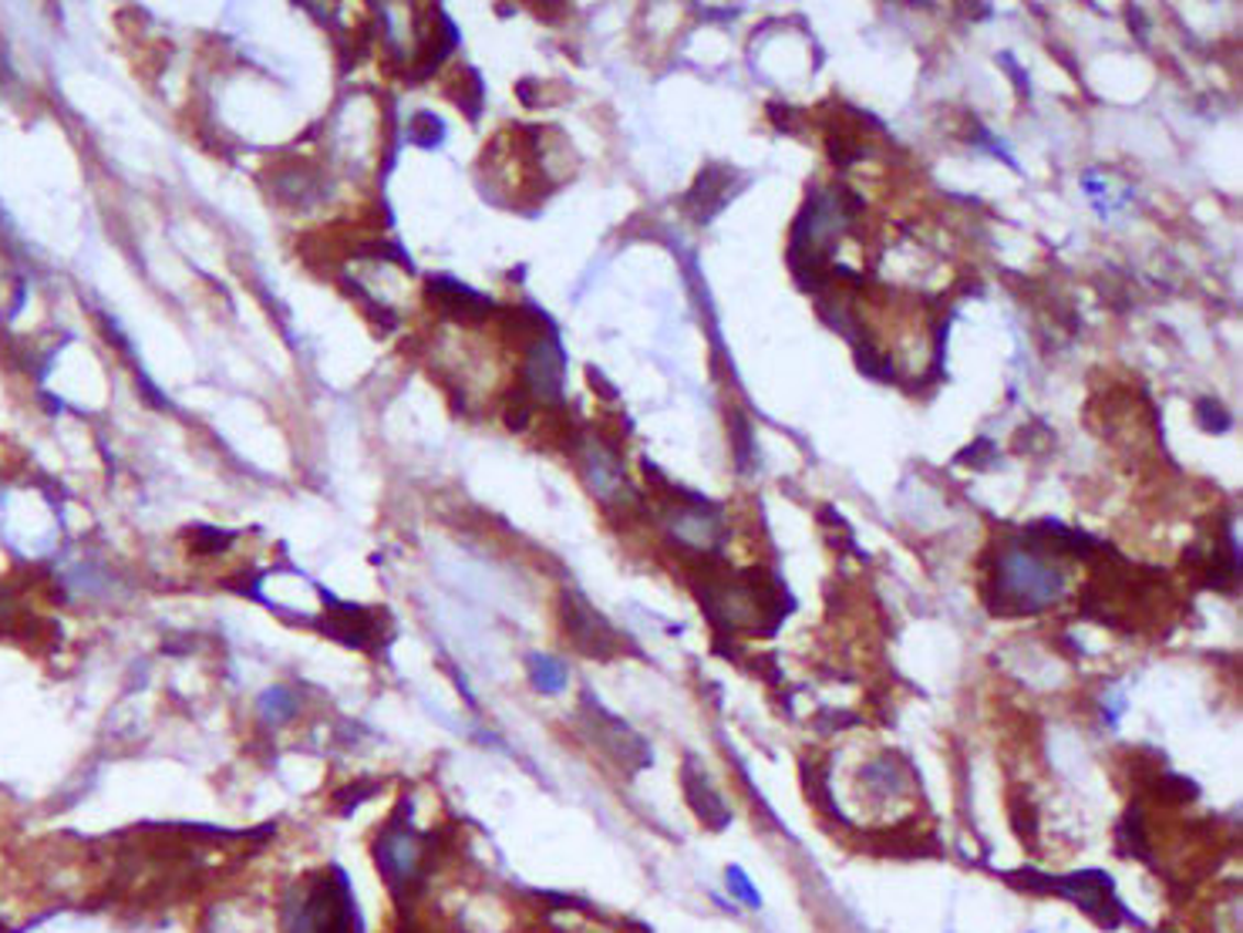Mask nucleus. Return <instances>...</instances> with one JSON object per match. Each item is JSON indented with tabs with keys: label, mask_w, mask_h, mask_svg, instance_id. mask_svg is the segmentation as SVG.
<instances>
[{
	"label": "nucleus",
	"mask_w": 1243,
	"mask_h": 933,
	"mask_svg": "<svg viewBox=\"0 0 1243 933\" xmlns=\"http://www.w3.org/2000/svg\"><path fill=\"white\" fill-rule=\"evenodd\" d=\"M586 479L593 485V493L601 496L604 503H614L617 493H624V488H627L620 462L604 446H590V452H586Z\"/></svg>",
	"instance_id": "6e6552de"
},
{
	"label": "nucleus",
	"mask_w": 1243,
	"mask_h": 933,
	"mask_svg": "<svg viewBox=\"0 0 1243 933\" xmlns=\"http://www.w3.org/2000/svg\"><path fill=\"white\" fill-rule=\"evenodd\" d=\"M229 543V536H220L216 529H199V550L206 553H220L223 547Z\"/></svg>",
	"instance_id": "aec40b11"
},
{
	"label": "nucleus",
	"mask_w": 1243,
	"mask_h": 933,
	"mask_svg": "<svg viewBox=\"0 0 1243 933\" xmlns=\"http://www.w3.org/2000/svg\"><path fill=\"white\" fill-rule=\"evenodd\" d=\"M829 156H832L836 166L847 169V166H853V162L863 156V149H860V145H856L850 135H832V138H829Z\"/></svg>",
	"instance_id": "f3484780"
},
{
	"label": "nucleus",
	"mask_w": 1243,
	"mask_h": 933,
	"mask_svg": "<svg viewBox=\"0 0 1243 933\" xmlns=\"http://www.w3.org/2000/svg\"><path fill=\"white\" fill-rule=\"evenodd\" d=\"M1045 883H1028L1031 890H1052V893H1062L1068 900H1075L1085 913H1091L1099 923L1106 926H1116L1119 920V903L1112 900V879L1106 873H1082V876H1062V879H1052V876H1041Z\"/></svg>",
	"instance_id": "7ed1b4c3"
},
{
	"label": "nucleus",
	"mask_w": 1243,
	"mask_h": 933,
	"mask_svg": "<svg viewBox=\"0 0 1243 933\" xmlns=\"http://www.w3.org/2000/svg\"><path fill=\"white\" fill-rule=\"evenodd\" d=\"M769 112H772V115H779V105H769ZM785 119H788V109L782 105V119H779V128H782V122H785Z\"/></svg>",
	"instance_id": "412c9836"
},
{
	"label": "nucleus",
	"mask_w": 1243,
	"mask_h": 933,
	"mask_svg": "<svg viewBox=\"0 0 1243 933\" xmlns=\"http://www.w3.org/2000/svg\"><path fill=\"white\" fill-rule=\"evenodd\" d=\"M590 705V734L596 742H601V749L614 758V762H620V765H627V768H640V765H648L651 762V752H648V745H643V739L637 731H630L620 718H614V715H607L601 705L596 701H586Z\"/></svg>",
	"instance_id": "20e7f679"
},
{
	"label": "nucleus",
	"mask_w": 1243,
	"mask_h": 933,
	"mask_svg": "<svg viewBox=\"0 0 1243 933\" xmlns=\"http://www.w3.org/2000/svg\"><path fill=\"white\" fill-rule=\"evenodd\" d=\"M728 887H731V890H735V893H738V897H741L744 903H749V907H759V893H755V890L749 887V879H744V873H741L738 866H731V869H728Z\"/></svg>",
	"instance_id": "6ab92c4d"
},
{
	"label": "nucleus",
	"mask_w": 1243,
	"mask_h": 933,
	"mask_svg": "<svg viewBox=\"0 0 1243 933\" xmlns=\"http://www.w3.org/2000/svg\"><path fill=\"white\" fill-rule=\"evenodd\" d=\"M563 627L573 648L586 657L611 661L617 654V630L596 614L580 594H563Z\"/></svg>",
	"instance_id": "f03ea898"
},
{
	"label": "nucleus",
	"mask_w": 1243,
	"mask_h": 933,
	"mask_svg": "<svg viewBox=\"0 0 1243 933\" xmlns=\"http://www.w3.org/2000/svg\"><path fill=\"white\" fill-rule=\"evenodd\" d=\"M1119 850L1122 856H1146L1150 853V843H1146V829H1142V816L1139 809H1132L1122 825H1119Z\"/></svg>",
	"instance_id": "9b49d317"
},
{
	"label": "nucleus",
	"mask_w": 1243,
	"mask_h": 933,
	"mask_svg": "<svg viewBox=\"0 0 1243 933\" xmlns=\"http://www.w3.org/2000/svg\"><path fill=\"white\" fill-rule=\"evenodd\" d=\"M260 711H264L270 721H283V718L293 715V695L283 692V687H273V692H267V695L260 698Z\"/></svg>",
	"instance_id": "2eb2a0df"
},
{
	"label": "nucleus",
	"mask_w": 1243,
	"mask_h": 933,
	"mask_svg": "<svg viewBox=\"0 0 1243 933\" xmlns=\"http://www.w3.org/2000/svg\"><path fill=\"white\" fill-rule=\"evenodd\" d=\"M990 459H994V446H990L987 438H977L974 446H967V449L958 456V462H961V465H971V469H987Z\"/></svg>",
	"instance_id": "a211bd4d"
},
{
	"label": "nucleus",
	"mask_w": 1243,
	"mask_h": 933,
	"mask_svg": "<svg viewBox=\"0 0 1243 933\" xmlns=\"http://www.w3.org/2000/svg\"><path fill=\"white\" fill-rule=\"evenodd\" d=\"M1197 418H1200V425H1203V431H1213V435H1223L1227 428H1230V412L1220 405V402H1213V398H1200L1197 402Z\"/></svg>",
	"instance_id": "ddd939ff"
},
{
	"label": "nucleus",
	"mask_w": 1243,
	"mask_h": 933,
	"mask_svg": "<svg viewBox=\"0 0 1243 933\" xmlns=\"http://www.w3.org/2000/svg\"><path fill=\"white\" fill-rule=\"evenodd\" d=\"M728 182H731V169L728 166H721V162L708 166L698 179H694L691 192L684 195V210L698 223H712L721 213V206H725Z\"/></svg>",
	"instance_id": "0eeeda50"
},
{
	"label": "nucleus",
	"mask_w": 1243,
	"mask_h": 933,
	"mask_svg": "<svg viewBox=\"0 0 1243 933\" xmlns=\"http://www.w3.org/2000/svg\"><path fill=\"white\" fill-rule=\"evenodd\" d=\"M432 293L445 304V311H449L452 317H462V321L485 317V311L492 307V304L482 297V293H475V290L456 283V280H449V277H435V280H432Z\"/></svg>",
	"instance_id": "1a4fd4ad"
},
{
	"label": "nucleus",
	"mask_w": 1243,
	"mask_h": 933,
	"mask_svg": "<svg viewBox=\"0 0 1243 933\" xmlns=\"http://www.w3.org/2000/svg\"><path fill=\"white\" fill-rule=\"evenodd\" d=\"M529 677H533V684L539 687L542 695H557V692H563V684H567V667L560 664V661H553V657H529Z\"/></svg>",
	"instance_id": "9d476101"
},
{
	"label": "nucleus",
	"mask_w": 1243,
	"mask_h": 933,
	"mask_svg": "<svg viewBox=\"0 0 1243 933\" xmlns=\"http://www.w3.org/2000/svg\"><path fill=\"white\" fill-rule=\"evenodd\" d=\"M412 138L418 142V145H425V149H432V145H438L441 138H445V125L435 119V115H428V112H422V115H415V125H412Z\"/></svg>",
	"instance_id": "dca6fc26"
},
{
	"label": "nucleus",
	"mask_w": 1243,
	"mask_h": 933,
	"mask_svg": "<svg viewBox=\"0 0 1243 933\" xmlns=\"http://www.w3.org/2000/svg\"><path fill=\"white\" fill-rule=\"evenodd\" d=\"M728 431H731V446H735V462H738V469H749V459H752V452H755V438H752V428H749V421H744V415L731 412Z\"/></svg>",
	"instance_id": "f8f14e48"
},
{
	"label": "nucleus",
	"mask_w": 1243,
	"mask_h": 933,
	"mask_svg": "<svg viewBox=\"0 0 1243 933\" xmlns=\"http://www.w3.org/2000/svg\"><path fill=\"white\" fill-rule=\"evenodd\" d=\"M1065 594V576L1045 553L1031 547H1011L998 557L990 580V614H1038L1059 604Z\"/></svg>",
	"instance_id": "f257e3e1"
},
{
	"label": "nucleus",
	"mask_w": 1243,
	"mask_h": 933,
	"mask_svg": "<svg viewBox=\"0 0 1243 933\" xmlns=\"http://www.w3.org/2000/svg\"><path fill=\"white\" fill-rule=\"evenodd\" d=\"M856 361H860V371L870 374V378H876V381H893V378H897V374H893V364L883 355H876L870 344L856 348Z\"/></svg>",
	"instance_id": "4468645a"
},
{
	"label": "nucleus",
	"mask_w": 1243,
	"mask_h": 933,
	"mask_svg": "<svg viewBox=\"0 0 1243 933\" xmlns=\"http://www.w3.org/2000/svg\"><path fill=\"white\" fill-rule=\"evenodd\" d=\"M681 785H684V796H687L694 816H698L708 829H725V825H728L731 812H728L725 799L715 793V785L708 782L705 768H698V765H694V762L687 758V762H684V772H681Z\"/></svg>",
	"instance_id": "423d86ee"
},
{
	"label": "nucleus",
	"mask_w": 1243,
	"mask_h": 933,
	"mask_svg": "<svg viewBox=\"0 0 1243 933\" xmlns=\"http://www.w3.org/2000/svg\"><path fill=\"white\" fill-rule=\"evenodd\" d=\"M526 384L539 402H560L563 395V351L557 344V330L542 334L529 344L526 358Z\"/></svg>",
	"instance_id": "39448f33"
}]
</instances>
